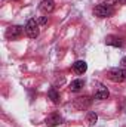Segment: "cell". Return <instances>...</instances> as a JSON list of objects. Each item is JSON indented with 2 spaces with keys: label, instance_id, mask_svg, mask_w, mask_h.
<instances>
[{
  "label": "cell",
  "instance_id": "6da1fadb",
  "mask_svg": "<svg viewBox=\"0 0 126 127\" xmlns=\"http://www.w3.org/2000/svg\"><path fill=\"white\" fill-rule=\"evenodd\" d=\"M94 13L98 18H110L114 15V7L107 3H99L94 7Z\"/></svg>",
  "mask_w": 126,
  "mask_h": 127
},
{
  "label": "cell",
  "instance_id": "7a4b0ae2",
  "mask_svg": "<svg viewBox=\"0 0 126 127\" xmlns=\"http://www.w3.org/2000/svg\"><path fill=\"white\" fill-rule=\"evenodd\" d=\"M107 77L114 83H122L126 80V69L125 68H111L107 72Z\"/></svg>",
  "mask_w": 126,
  "mask_h": 127
},
{
  "label": "cell",
  "instance_id": "3957f363",
  "mask_svg": "<svg viewBox=\"0 0 126 127\" xmlns=\"http://www.w3.org/2000/svg\"><path fill=\"white\" fill-rule=\"evenodd\" d=\"M24 30H25V34L30 38H36L39 35V22L36 19H28L25 27H24Z\"/></svg>",
  "mask_w": 126,
  "mask_h": 127
},
{
  "label": "cell",
  "instance_id": "277c9868",
  "mask_svg": "<svg viewBox=\"0 0 126 127\" xmlns=\"http://www.w3.org/2000/svg\"><path fill=\"white\" fill-rule=\"evenodd\" d=\"M22 31H25V30H24L21 25H12V27H9V28L6 30V38L15 40V38H18V37H21Z\"/></svg>",
  "mask_w": 126,
  "mask_h": 127
},
{
  "label": "cell",
  "instance_id": "5b68a950",
  "mask_svg": "<svg viewBox=\"0 0 126 127\" xmlns=\"http://www.w3.org/2000/svg\"><path fill=\"white\" fill-rule=\"evenodd\" d=\"M91 103H92V99H91L89 96L77 97V99L74 100V106H76V108H77L79 111H83V109L89 108V106H91Z\"/></svg>",
  "mask_w": 126,
  "mask_h": 127
},
{
  "label": "cell",
  "instance_id": "8992f818",
  "mask_svg": "<svg viewBox=\"0 0 126 127\" xmlns=\"http://www.w3.org/2000/svg\"><path fill=\"white\" fill-rule=\"evenodd\" d=\"M39 9L43 12V13H51V12H54V9H55V1L54 0H43L42 3H40V6H39Z\"/></svg>",
  "mask_w": 126,
  "mask_h": 127
},
{
  "label": "cell",
  "instance_id": "52a82bcc",
  "mask_svg": "<svg viewBox=\"0 0 126 127\" xmlns=\"http://www.w3.org/2000/svg\"><path fill=\"white\" fill-rule=\"evenodd\" d=\"M45 123H46L48 126H51V127L60 126V124L63 123V117H61L60 114H51V115L45 120Z\"/></svg>",
  "mask_w": 126,
  "mask_h": 127
},
{
  "label": "cell",
  "instance_id": "ba28073f",
  "mask_svg": "<svg viewBox=\"0 0 126 127\" xmlns=\"http://www.w3.org/2000/svg\"><path fill=\"white\" fill-rule=\"evenodd\" d=\"M108 97V89L104 86V84H98L96 90H95V99L98 100H104Z\"/></svg>",
  "mask_w": 126,
  "mask_h": 127
},
{
  "label": "cell",
  "instance_id": "9c48e42d",
  "mask_svg": "<svg viewBox=\"0 0 126 127\" xmlns=\"http://www.w3.org/2000/svg\"><path fill=\"white\" fill-rule=\"evenodd\" d=\"M105 44L114 46V47H122L123 41H122V38H119V37H116V35H108V37L105 38Z\"/></svg>",
  "mask_w": 126,
  "mask_h": 127
},
{
  "label": "cell",
  "instance_id": "30bf717a",
  "mask_svg": "<svg viewBox=\"0 0 126 127\" xmlns=\"http://www.w3.org/2000/svg\"><path fill=\"white\" fill-rule=\"evenodd\" d=\"M73 69H74L77 74H83V72H86V69H88V64L85 62V61H76V62L73 64Z\"/></svg>",
  "mask_w": 126,
  "mask_h": 127
},
{
  "label": "cell",
  "instance_id": "8fae6325",
  "mask_svg": "<svg viewBox=\"0 0 126 127\" xmlns=\"http://www.w3.org/2000/svg\"><path fill=\"white\" fill-rule=\"evenodd\" d=\"M83 80H74V81H71V84H70V89H71V92H79L82 87H83Z\"/></svg>",
  "mask_w": 126,
  "mask_h": 127
},
{
  "label": "cell",
  "instance_id": "7c38bea8",
  "mask_svg": "<svg viewBox=\"0 0 126 127\" xmlns=\"http://www.w3.org/2000/svg\"><path fill=\"white\" fill-rule=\"evenodd\" d=\"M48 95H49V97L52 99V102H54V103H60V93H58L54 87H52V89H49Z\"/></svg>",
  "mask_w": 126,
  "mask_h": 127
},
{
  "label": "cell",
  "instance_id": "4fadbf2b",
  "mask_svg": "<svg viewBox=\"0 0 126 127\" xmlns=\"http://www.w3.org/2000/svg\"><path fill=\"white\" fill-rule=\"evenodd\" d=\"M96 120H98V115H96L95 112H89V114H88V123H89V124H94Z\"/></svg>",
  "mask_w": 126,
  "mask_h": 127
},
{
  "label": "cell",
  "instance_id": "5bb4252c",
  "mask_svg": "<svg viewBox=\"0 0 126 127\" xmlns=\"http://www.w3.org/2000/svg\"><path fill=\"white\" fill-rule=\"evenodd\" d=\"M108 4H126V0H108Z\"/></svg>",
  "mask_w": 126,
  "mask_h": 127
},
{
  "label": "cell",
  "instance_id": "9a60e30c",
  "mask_svg": "<svg viewBox=\"0 0 126 127\" xmlns=\"http://www.w3.org/2000/svg\"><path fill=\"white\" fill-rule=\"evenodd\" d=\"M39 24H42V25H45L46 22H48V18L46 16H42V18H39V21H37Z\"/></svg>",
  "mask_w": 126,
  "mask_h": 127
},
{
  "label": "cell",
  "instance_id": "2e32d148",
  "mask_svg": "<svg viewBox=\"0 0 126 127\" xmlns=\"http://www.w3.org/2000/svg\"><path fill=\"white\" fill-rule=\"evenodd\" d=\"M120 64H122V66H126V56L122 59V61H120Z\"/></svg>",
  "mask_w": 126,
  "mask_h": 127
}]
</instances>
